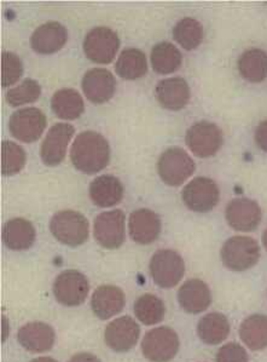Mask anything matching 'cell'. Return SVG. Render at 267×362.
I'll use <instances>...</instances> for the list:
<instances>
[{"instance_id": "obj_1", "label": "cell", "mask_w": 267, "mask_h": 362, "mask_svg": "<svg viewBox=\"0 0 267 362\" xmlns=\"http://www.w3.org/2000/svg\"><path fill=\"white\" fill-rule=\"evenodd\" d=\"M71 159L76 169L86 175L100 173L110 160L108 141L95 131H84L76 136L71 151Z\"/></svg>"}, {"instance_id": "obj_2", "label": "cell", "mask_w": 267, "mask_h": 362, "mask_svg": "<svg viewBox=\"0 0 267 362\" xmlns=\"http://www.w3.org/2000/svg\"><path fill=\"white\" fill-rule=\"evenodd\" d=\"M51 234L63 245L78 247L90 235V224L84 215L71 210L59 211L50 221Z\"/></svg>"}, {"instance_id": "obj_3", "label": "cell", "mask_w": 267, "mask_h": 362, "mask_svg": "<svg viewBox=\"0 0 267 362\" xmlns=\"http://www.w3.org/2000/svg\"><path fill=\"white\" fill-rule=\"evenodd\" d=\"M220 255L227 269L244 272L259 262V244L251 236H232L225 241Z\"/></svg>"}, {"instance_id": "obj_4", "label": "cell", "mask_w": 267, "mask_h": 362, "mask_svg": "<svg viewBox=\"0 0 267 362\" xmlns=\"http://www.w3.org/2000/svg\"><path fill=\"white\" fill-rule=\"evenodd\" d=\"M180 341L174 329L167 326L146 332L143 338L142 351L150 362H170L179 351Z\"/></svg>"}, {"instance_id": "obj_5", "label": "cell", "mask_w": 267, "mask_h": 362, "mask_svg": "<svg viewBox=\"0 0 267 362\" xmlns=\"http://www.w3.org/2000/svg\"><path fill=\"white\" fill-rule=\"evenodd\" d=\"M195 163L188 153L179 147L166 149L158 161L160 178L171 187L183 185L195 173Z\"/></svg>"}, {"instance_id": "obj_6", "label": "cell", "mask_w": 267, "mask_h": 362, "mask_svg": "<svg viewBox=\"0 0 267 362\" xmlns=\"http://www.w3.org/2000/svg\"><path fill=\"white\" fill-rule=\"evenodd\" d=\"M185 273V263L173 250H159L150 261V275L161 288H172L179 284Z\"/></svg>"}, {"instance_id": "obj_7", "label": "cell", "mask_w": 267, "mask_h": 362, "mask_svg": "<svg viewBox=\"0 0 267 362\" xmlns=\"http://www.w3.org/2000/svg\"><path fill=\"white\" fill-rule=\"evenodd\" d=\"M54 296L64 307H78L84 303L90 292V284L78 270H64L54 282Z\"/></svg>"}, {"instance_id": "obj_8", "label": "cell", "mask_w": 267, "mask_h": 362, "mask_svg": "<svg viewBox=\"0 0 267 362\" xmlns=\"http://www.w3.org/2000/svg\"><path fill=\"white\" fill-rule=\"evenodd\" d=\"M84 52L95 64H108L117 56L120 39L117 32L108 27H96L85 37Z\"/></svg>"}, {"instance_id": "obj_9", "label": "cell", "mask_w": 267, "mask_h": 362, "mask_svg": "<svg viewBox=\"0 0 267 362\" xmlns=\"http://www.w3.org/2000/svg\"><path fill=\"white\" fill-rule=\"evenodd\" d=\"M189 149L198 158H209L217 154L224 142L220 127L213 122H198L194 124L186 132Z\"/></svg>"}, {"instance_id": "obj_10", "label": "cell", "mask_w": 267, "mask_h": 362, "mask_svg": "<svg viewBox=\"0 0 267 362\" xmlns=\"http://www.w3.org/2000/svg\"><path fill=\"white\" fill-rule=\"evenodd\" d=\"M46 124L47 120L45 114L38 108L30 107L25 110H16L10 117L8 130L18 141L25 144H32L42 137Z\"/></svg>"}, {"instance_id": "obj_11", "label": "cell", "mask_w": 267, "mask_h": 362, "mask_svg": "<svg viewBox=\"0 0 267 362\" xmlns=\"http://www.w3.org/2000/svg\"><path fill=\"white\" fill-rule=\"evenodd\" d=\"M93 235L102 247L119 249L125 241V214L121 210H113L97 216Z\"/></svg>"}, {"instance_id": "obj_12", "label": "cell", "mask_w": 267, "mask_h": 362, "mask_svg": "<svg viewBox=\"0 0 267 362\" xmlns=\"http://www.w3.org/2000/svg\"><path fill=\"white\" fill-rule=\"evenodd\" d=\"M183 202L195 212H208L217 206L220 192L217 183L208 177L194 178L183 189Z\"/></svg>"}, {"instance_id": "obj_13", "label": "cell", "mask_w": 267, "mask_h": 362, "mask_svg": "<svg viewBox=\"0 0 267 362\" xmlns=\"http://www.w3.org/2000/svg\"><path fill=\"white\" fill-rule=\"evenodd\" d=\"M226 222L238 232H253L261 222V209L258 202L248 198L234 199L225 210Z\"/></svg>"}, {"instance_id": "obj_14", "label": "cell", "mask_w": 267, "mask_h": 362, "mask_svg": "<svg viewBox=\"0 0 267 362\" xmlns=\"http://www.w3.org/2000/svg\"><path fill=\"white\" fill-rule=\"evenodd\" d=\"M76 129L71 124L59 122L51 127L40 147V156L47 166H57L62 163L67 147Z\"/></svg>"}, {"instance_id": "obj_15", "label": "cell", "mask_w": 267, "mask_h": 362, "mask_svg": "<svg viewBox=\"0 0 267 362\" xmlns=\"http://www.w3.org/2000/svg\"><path fill=\"white\" fill-rule=\"evenodd\" d=\"M141 327L131 316H121L107 326L105 341L107 346L117 353H126L137 346Z\"/></svg>"}, {"instance_id": "obj_16", "label": "cell", "mask_w": 267, "mask_h": 362, "mask_svg": "<svg viewBox=\"0 0 267 362\" xmlns=\"http://www.w3.org/2000/svg\"><path fill=\"white\" fill-rule=\"evenodd\" d=\"M81 86L88 101L100 105L112 100L117 90V81L108 69L92 68L85 73Z\"/></svg>"}, {"instance_id": "obj_17", "label": "cell", "mask_w": 267, "mask_h": 362, "mask_svg": "<svg viewBox=\"0 0 267 362\" xmlns=\"http://www.w3.org/2000/svg\"><path fill=\"white\" fill-rule=\"evenodd\" d=\"M17 341L30 353H45L52 349L56 341V333L50 325L42 321H34L18 329Z\"/></svg>"}, {"instance_id": "obj_18", "label": "cell", "mask_w": 267, "mask_h": 362, "mask_svg": "<svg viewBox=\"0 0 267 362\" xmlns=\"http://www.w3.org/2000/svg\"><path fill=\"white\" fill-rule=\"evenodd\" d=\"M125 303V293L120 287L102 285L92 295L91 309L98 319L108 320L121 313Z\"/></svg>"}, {"instance_id": "obj_19", "label": "cell", "mask_w": 267, "mask_h": 362, "mask_svg": "<svg viewBox=\"0 0 267 362\" xmlns=\"http://www.w3.org/2000/svg\"><path fill=\"white\" fill-rule=\"evenodd\" d=\"M68 32L59 22H47L34 30L30 47L42 55H51L61 50L67 42Z\"/></svg>"}, {"instance_id": "obj_20", "label": "cell", "mask_w": 267, "mask_h": 362, "mask_svg": "<svg viewBox=\"0 0 267 362\" xmlns=\"http://www.w3.org/2000/svg\"><path fill=\"white\" fill-rule=\"evenodd\" d=\"M130 235L134 243L149 245L161 234V219L149 209H139L131 214Z\"/></svg>"}, {"instance_id": "obj_21", "label": "cell", "mask_w": 267, "mask_h": 362, "mask_svg": "<svg viewBox=\"0 0 267 362\" xmlns=\"http://www.w3.org/2000/svg\"><path fill=\"white\" fill-rule=\"evenodd\" d=\"M178 302L189 314L205 312L212 303L208 285L200 279H190L184 282L178 291Z\"/></svg>"}, {"instance_id": "obj_22", "label": "cell", "mask_w": 267, "mask_h": 362, "mask_svg": "<svg viewBox=\"0 0 267 362\" xmlns=\"http://www.w3.org/2000/svg\"><path fill=\"white\" fill-rule=\"evenodd\" d=\"M155 95L163 108L168 110H183L190 101V86L180 76L163 79L156 85Z\"/></svg>"}, {"instance_id": "obj_23", "label": "cell", "mask_w": 267, "mask_h": 362, "mask_svg": "<svg viewBox=\"0 0 267 362\" xmlns=\"http://www.w3.org/2000/svg\"><path fill=\"white\" fill-rule=\"evenodd\" d=\"M124 187L121 182L112 175L95 178L90 185V198L98 207H112L121 202Z\"/></svg>"}, {"instance_id": "obj_24", "label": "cell", "mask_w": 267, "mask_h": 362, "mask_svg": "<svg viewBox=\"0 0 267 362\" xmlns=\"http://www.w3.org/2000/svg\"><path fill=\"white\" fill-rule=\"evenodd\" d=\"M35 228L25 218H13L3 228V241L5 246L13 251H23L33 246L35 241Z\"/></svg>"}, {"instance_id": "obj_25", "label": "cell", "mask_w": 267, "mask_h": 362, "mask_svg": "<svg viewBox=\"0 0 267 362\" xmlns=\"http://www.w3.org/2000/svg\"><path fill=\"white\" fill-rule=\"evenodd\" d=\"M230 334V321L222 313H209L197 325V336L208 346H217Z\"/></svg>"}, {"instance_id": "obj_26", "label": "cell", "mask_w": 267, "mask_h": 362, "mask_svg": "<svg viewBox=\"0 0 267 362\" xmlns=\"http://www.w3.org/2000/svg\"><path fill=\"white\" fill-rule=\"evenodd\" d=\"M239 337L254 351L267 348V316L263 314L248 316L241 324Z\"/></svg>"}, {"instance_id": "obj_27", "label": "cell", "mask_w": 267, "mask_h": 362, "mask_svg": "<svg viewBox=\"0 0 267 362\" xmlns=\"http://www.w3.org/2000/svg\"><path fill=\"white\" fill-rule=\"evenodd\" d=\"M237 66L243 79L249 83H261L267 76V52L261 49L244 51Z\"/></svg>"}, {"instance_id": "obj_28", "label": "cell", "mask_w": 267, "mask_h": 362, "mask_svg": "<svg viewBox=\"0 0 267 362\" xmlns=\"http://www.w3.org/2000/svg\"><path fill=\"white\" fill-rule=\"evenodd\" d=\"M117 76L126 81H136L146 76L148 72V61L143 51L127 47L121 51L115 64Z\"/></svg>"}, {"instance_id": "obj_29", "label": "cell", "mask_w": 267, "mask_h": 362, "mask_svg": "<svg viewBox=\"0 0 267 362\" xmlns=\"http://www.w3.org/2000/svg\"><path fill=\"white\" fill-rule=\"evenodd\" d=\"M51 108L59 118L63 120H74L84 113V100L76 90H59L52 96Z\"/></svg>"}, {"instance_id": "obj_30", "label": "cell", "mask_w": 267, "mask_h": 362, "mask_svg": "<svg viewBox=\"0 0 267 362\" xmlns=\"http://www.w3.org/2000/svg\"><path fill=\"white\" fill-rule=\"evenodd\" d=\"M182 54L172 42H162L156 44L151 50V66L159 74H171L179 69L182 64Z\"/></svg>"}, {"instance_id": "obj_31", "label": "cell", "mask_w": 267, "mask_h": 362, "mask_svg": "<svg viewBox=\"0 0 267 362\" xmlns=\"http://www.w3.org/2000/svg\"><path fill=\"white\" fill-rule=\"evenodd\" d=\"M134 314L138 320L146 326L161 322L166 314V307L162 299L151 293H144L138 297L134 303Z\"/></svg>"}, {"instance_id": "obj_32", "label": "cell", "mask_w": 267, "mask_h": 362, "mask_svg": "<svg viewBox=\"0 0 267 362\" xmlns=\"http://www.w3.org/2000/svg\"><path fill=\"white\" fill-rule=\"evenodd\" d=\"M173 38L185 50H195L203 40V27L195 18L185 17L173 28Z\"/></svg>"}, {"instance_id": "obj_33", "label": "cell", "mask_w": 267, "mask_h": 362, "mask_svg": "<svg viewBox=\"0 0 267 362\" xmlns=\"http://www.w3.org/2000/svg\"><path fill=\"white\" fill-rule=\"evenodd\" d=\"M25 165V152L23 148L11 141L1 144V173L13 176L20 173Z\"/></svg>"}, {"instance_id": "obj_34", "label": "cell", "mask_w": 267, "mask_h": 362, "mask_svg": "<svg viewBox=\"0 0 267 362\" xmlns=\"http://www.w3.org/2000/svg\"><path fill=\"white\" fill-rule=\"evenodd\" d=\"M42 93V88L38 81L33 79H25L15 89L8 90L6 93V102L11 107H20L25 103L37 101Z\"/></svg>"}, {"instance_id": "obj_35", "label": "cell", "mask_w": 267, "mask_h": 362, "mask_svg": "<svg viewBox=\"0 0 267 362\" xmlns=\"http://www.w3.org/2000/svg\"><path fill=\"white\" fill-rule=\"evenodd\" d=\"M23 74V64L16 54L4 51L1 55V85L8 88L20 81Z\"/></svg>"}, {"instance_id": "obj_36", "label": "cell", "mask_w": 267, "mask_h": 362, "mask_svg": "<svg viewBox=\"0 0 267 362\" xmlns=\"http://www.w3.org/2000/svg\"><path fill=\"white\" fill-rule=\"evenodd\" d=\"M217 362H249V355L241 344L236 341L227 343L218 350Z\"/></svg>"}, {"instance_id": "obj_37", "label": "cell", "mask_w": 267, "mask_h": 362, "mask_svg": "<svg viewBox=\"0 0 267 362\" xmlns=\"http://www.w3.org/2000/svg\"><path fill=\"white\" fill-rule=\"evenodd\" d=\"M255 142L261 151L267 153V120L260 122L259 127H256Z\"/></svg>"}, {"instance_id": "obj_38", "label": "cell", "mask_w": 267, "mask_h": 362, "mask_svg": "<svg viewBox=\"0 0 267 362\" xmlns=\"http://www.w3.org/2000/svg\"><path fill=\"white\" fill-rule=\"evenodd\" d=\"M68 362H100V360L91 353H79L73 355Z\"/></svg>"}, {"instance_id": "obj_39", "label": "cell", "mask_w": 267, "mask_h": 362, "mask_svg": "<svg viewBox=\"0 0 267 362\" xmlns=\"http://www.w3.org/2000/svg\"><path fill=\"white\" fill-rule=\"evenodd\" d=\"M30 362H59L54 358H50V356H44V358H37L32 360Z\"/></svg>"}, {"instance_id": "obj_40", "label": "cell", "mask_w": 267, "mask_h": 362, "mask_svg": "<svg viewBox=\"0 0 267 362\" xmlns=\"http://www.w3.org/2000/svg\"><path fill=\"white\" fill-rule=\"evenodd\" d=\"M263 246H265V249H266L267 251V229L263 232Z\"/></svg>"}]
</instances>
